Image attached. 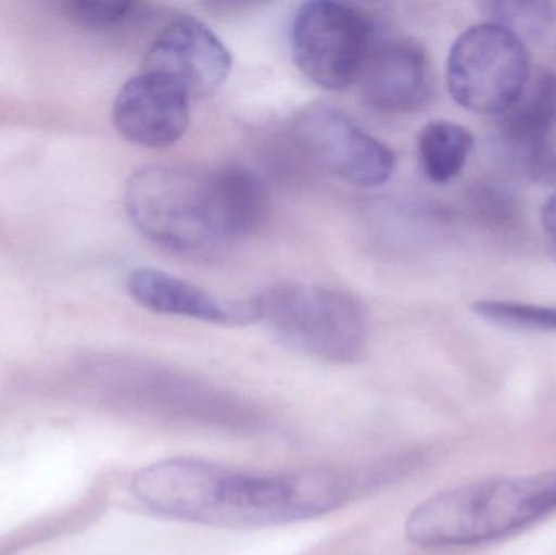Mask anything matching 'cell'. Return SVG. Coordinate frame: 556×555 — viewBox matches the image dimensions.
<instances>
[{
  "mask_svg": "<svg viewBox=\"0 0 556 555\" xmlns=\"http://www.w3.org/2000/svg\"><path fill=\"white\" fill-rule=\"evenodd\" d=\"M134 495L155 514L220 528H270L332 514L352 495L330 469L253 475L201 459L175 458L140 469Z\"/></svg>",
  "mask_w": 556,
  "mask_h": 555,
  "instance_id": "6da1fadb",
  "label": "cell"
},
{
  "mask_svg": "<svg viewBox=\"0 0 556 555\" xmlns=\"http://www.w3.org/2000/svg\"><path fill=\"white\" fill-rule=\"evenodd\" d=\"M124 205L134 227L153 243L182 256L211 257L263 227L267 192L240 166L156 163L130 176Z\"/></svg>",
  "mask_w": 556,
  "mask_h": 555,
  "instance_id": "7a4b0ae2",
  "label": "cell"
},
{
  "mask_svg": "<svg viewBox=\"0 0 556 555\" xmlns=\"http://www.w3.org/2000/svg\"><path fill=\"white\" fill-rule=\"evenodd\" d=\"M556 510V469L486 479L440 492L418 505L405 524L410 543L463 547L511 537Z\"/></svg>",
  "mask_w": 556,
  "mask_h": 555,
  "instance_id": "3957f363",
  "label": "cell"
},
{
  "mask_svg": "<svg viewBox=\"0 0 556 555\" xmlns=\"http://www.w3.org/2000/svg\"><path fill=\"white\" fill-rule=\"evenodd\" d=\"M257 321L285 344L326 362H352L366 344V318L353 297L327 287L288 283L254 297Z\"/></svg>",
  "mask_w": 556,
  "mask_h": 555,
  "instance_id": "277c9868",
  "label": "cell"
},
{
  "mask_svg": "<svg viewBox=\"0 0 556 555\" xmlns=\"http://www.w3.org/2000/svg\"><path fill=\"white\" fill-rule=\"evenodd\" d=\"M529 74L525 39L496 23L464 31L447 58L451 97L472 113L505 114L525 93Z\"/></svg>",
  "mask_w": 556,
  "mask_h": 555,
  "instance_id": "5b68a950",
  "label": "cell"
},
{
  "mask_svg": "<svg viewBox=\"0 0 556 555\" xmlns=\"http://www.w3.org/2000/svg\"><path fill=\"white\" fill-rule=\"evenodd\" d=\"M375 42L371 18L352 3H303L291 25V51L298 68L326 90H343L358 81Z\"/></svg>",
  "mask_w": 556,
  "mask_h": 555,
  "instance_id": "8992f818",
  "label": "cell"
},
{
  "mask_svg": "<svg viewBox=\"0 0 556 555\" xmlns=\"http://www.w3.org/2000/svg\"><path fill=\"white\" fill-rule=\"evenodd\" d=\"M296 134L323 168L356 188H378L394 173V152L337 108H306L298 117Z\"/></svg>",
  "mask_w": 556,
  "mask_h": 555,
  "instance_id": "52a82bcc",
  "label": "cell"
},
{
  "mask_svg": "<svg viewBox=\"0 0 556 555\" xmlns=\"http://www.w3.org/2000/svg\"><path fill=\"white\" fill-rule=\"evenodd\" d=\"M143 65V71L159 72L181 85L191 98H198L224 87L233 59L224 41L204 22L182 15L160 31Z\"/></svg>",
  "mask_w": 556,
  "mask_h": 555,
  "instance_id": "ba28073f",
  "label": "cell"
},
{
  "mask_svg": "<svg viewBox=\"0 0 556 555\" xmlns=\"http://www.w3.org/2000/svg\"><path fill=\"white\" fill-rule=\"evenodd\" d=\"M191 94L159 72L127 80L113 104L117 133L136 146L163 149L178 142L191 121Z\"/></svg>",
  "mask_w": 556,
  "mask_h": 555,
  "instance_id": "9c48e42d",
  "label": "cell"
},
{
  "mask_svg": "<svg viewBox=\"0 0 556 555\" xmlns=\"http://www.w3.org/2000/svg\"><path fill=\"white\" fill-rule=\"evenodd\" d=\"M358 80L365 100L384 113L420 110L433 91L430 62L412 39L376 41Z\"/></svg>",
  "mask_w": 556,
  "mask_h": 555,
  "instance_id": "30bf717a",
  "label": "cell"
},
{
  "mask_svg": "<svg viewBox=\"0 0 556 555\" xmlns=\"http://www.w3.org/2000/svg\"><path fill=\"white\" fill-rule=\"evenodd\" d=\"M127 292L142 308L159 315L182 316L225 326L257 323L253 300L220 302L189 280L153 267L132 270L127 277Z\"/></svg>",
  "mask_w": 556,
  "mask_h": 555,
  "instance_id": "8fae6325",
  "label": "cell"
},
{
  "mask_svg": "<svg viewBox=\"0 0 556 555\" xmlns=\"http://www.w3.org/2000/svg\"><path fill=\"white\" fill-rule=\"evenodd\" d=\"M505 130L508 142L519 150L526 162L544 165L548 143L556 129V74L545 72L532 87L506 111Z\"/></svg>",
  "mask_w": 556,
  "mask_h": 555,
  "instance_id": "7c38bea8",
  "label": "cell"
},
{
  "mask_svg": "<svg viewBox=\"0 0 556 555\" xmlns=\"http://www.w3.org/2000/svg\"><path fill=\"white\" fill-rule=\"evenodd\" d=\"M472 149V134L450 121H431L418 136L421 169L437 185L453 181L463 172Z\"/></svg>",
  "mask_w": 556,
  "mask_h": 555,
  "instance_id": "4fadbf2b",
  "label": "cell"
},
{
  "mask_svg": "<svg viewBox=\"0 0 556 555\" xmlns=\"http://www.w3.org/2000/svg\"><path fill=\"white\" fill-rule=\"evenodd\" d=\"M477 315L505 328L556 332V308L526 303L483 300L473 305Z\"/></svg>",
  "mask_w": 556,
  "mask_h": 555,
  "instance_id": "5bb4252c",
  "label": "cell"
},
{
  "mask_svg": "<svg viewBox=\"0 0 556 555\" xmlns=\"http://www.w3.org/2000/svg\"><path fill=\"white\" fill-rule=\"evenodd\" d=\"M64 12L72 22L91 29H113L140 15V5L127 0H68Z\"/></svg>",
  "mask_w": 556,
  "mask_h": 555,
  "instance_id": "9a60e30c",
  "label": "cell"
},
{
  "mask_svg": "<svg viewBox=\"0 0 556 555\" xmlns=\"http://www.w3.org/2000/svg\"><path fill=\"white\" fill-rule=\"evenodd\" d=\"M492 23L503 26L522 39L545 31L555 18L554 5L545 2L490 3Z\"/></svg>",
  "mask_w": 556,
  "mask_h": 555,
  "instance_id": "2e32d148",
  "label": "cell"
},
{
  "mask_svg": "<svg viewBox=\"0 0 556 555\" xmlns=\"http://www.w3.org/2000/svg\"><path fill=\"white\" fill-rule=\"evenodd\" d=\"M542 224L547 234H551L556 240V194L552 195L542 209Z\"/></svg>",
  "mask_w": 556,
  "mask_h": 555,
  "instance_id": "e0dca14e",
  "label": "cell"
},
{
  "mask_svg": "<svg viewBox=\"0 0 556 555\" xmlns=\"http://www.w3.org/2000/svg\"><path fill=\"white\" fill-rule=\"evenodd\" d=\"M554 256H555V260H556V240L554 241Z\"/></svg>",
  "mask_w": 556,
  "mask_h": 555,
  "instance_id": "ac0fdd59",
  "label": "cell"
}]
</instances>
